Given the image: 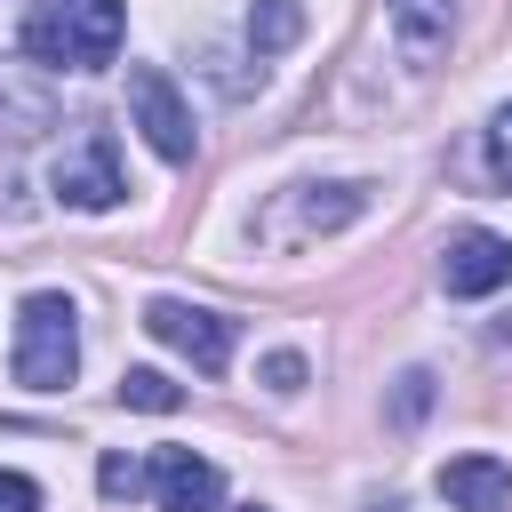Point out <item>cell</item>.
Wrapping results in <instances>:
<instances>
[{
	"instance_id": "20",
	"label": "cell",
	"mask_w": 512,
	"mask_h": 512,
	"mask_svg": "<svg viewBox=\"0 0 512 512\" xmlns=\"http://www.w3.org/2000/svg\"><path fill=\"white\" fill-rule=\"evenodd\" d=\"M240 512H264V504H240Z\"/></svg>"
},
{
	"instance_id": "3",
	"label": "cell",
	"mask_w": 512,
	"mask_h": 512,
	"mask_svg": "<svg viewBox=\"0 0 512 512\" xmlns=\"http://www.w3.org/2000/svg\"><path fill=\"white\" fill-rule=\"evenodd\" d=\"M144 336H160L168 352H184L200 376H224L232 368V344H240V320H224L208 304H184V296H152L144 304Z\"/></svg>"
},
{
	"instance_id": "14",
	"label": "cell",
	"mask_w": 512,
	"mask_h": 512,
	"mask_svg": "<svg viewBox=\"0 0 512 512\" xmlns=\"http://www.w3.org/2000/svg\"><path fill=\"white\" fill-rule=\"evenodd\" d=\"M184 400V384L176 376H160V368H128L120 376V408H144V416H168Z\"/></svg>"
},
{
	"instance_id": "10",
	"label": "cell",
	"mask_w": 512,
	"mask_h": 512,
	"mask_svg": "<svg viewBox=\"0 0 512 512\" xmlns=\"http://www.w3.org/2000/svg\"><path fill=\"white\" fill-rule=\"evenodd\" d=\"M24 56L48 72H72V16L64 0H24Z\"/></svg>"
},
{
	"instance_id": "16",
	"label": "cell",
	"mask_w": 512,
	"mask_h": 512,
	"mask_svg": "<svg viewBox=\"0 0 512 512\" xmlns=\"http://www.w3.org/2000/svg\"><path fill=\"white\" fill-rule=\"evenodd\" d=\"M304 376H312V368H304V352H288V344H280V352H264V392H280V400H288V392H304Z\"/></svg>"
},
{
	"instance_id": "5",
	"label": "cell",
	"mask_w": 512,
	"mask_h": 512,
	"mask_svg": "<svg viewBox=\"0 0 512 512\" xmlns=\"http://www.w3.org/2000/svg\"><path fill=\"white\" fill-rule=\"evenodd\" d=\"M440 288H448V296H496V288H512V240L488 232V224L448 232V248H440Z\"/></svg>"
},
{
	"instance_id": "17",
	"label": "cell",
	"mask_w": 512,
	"mask_h": 512,
	"mask_svg": "<svg viewBox=\"0 0 512 512\" xmlns=\"http://www.w3.org/2000/svg\"><path fill=\"white\" fill-rule=\"evenodd\" d=\"M488 176H496V184L512 192V104H504V112L488 120Z\"/></svg>"
},
{
	"instance_id": "9",
	"label": "cell",
	"mask_w": 512,
	"mask_h": 512,
	"mask_svg": "<svg viewBox=\"0 0 512 512\" xmlns=\"http://www.w3.org/2000/svg\"><path fill=\"white\" fill-rule=\"evenodd\" d=\"M392 32H400V56L408 64H432L456 32V0H392Z\"/></svg>"
},
{
	"instance_id": "1",
	"label": "cell",
	"mask_w": 512,
	"mask_h": 512,
	"mask_svg": "<svg viewBox=\"0 0 512 512\" xmlns=\"http://www.w3.org/2000/svg\"><path fill=\"white\" fill-rule=\"evenodd\" d=\"M24 392H64L80 376V312L64 288H32L16 304V352H8Z\"/></svg>"
},
{
	"instance_id": "15",
	"label": "cell",
	"mask_w": 512,
	"mask_h": 512,
	"mask_svg": "<svg viewBox=\"0 0 512 512\" xmlns=\"http://www.w3.org/2000/svg\"><path fill=\"white\" fill-rule=\"evenodd\" d=\"M424 408H432V368H400V376H392V424L416 432Z\"/></svg>"
},
{
	"instance_id": "18",
	"label": "cell",
	"mask_w": 512,
	"mask_h": 512,
	"mask_svg": "<svg viewBox=\"0 0 512 512\" xmlns=\"http://www.w3.org/2000/svg\"><path fill=\"white\" fill-rule=\"evenodd\" d=\"M0 512H40V480L32 472H0Z\"/></svg>"
},
{
	"instance_id": "4",
	"label": "cell",
	"mask_w": 512,
	"mask_h": 512,
	"mask_svg": "<svg viewBox=\"0 0 512 512\" xmlns=\"http://www.w3.org/2000/svg\"><path fill=\"white\" fill-rule=\"evenodd\" d=\"M48 192H56L64 208H80V216H104V208H120V200H128V176H120V152H112V136H104V128H88L72 152H56V168H48Z\"/></svg>"
},
{
	"instance_id": "12",
	"label": "cell",
	"mask_w": 512,
	"mask_h": 512,
	"mask_svg": "<svg viewBox=\"0 0 512 512\" xmlns=\"http://www.w3.org/2000/svg\"><path fill=\"white\" fill-rule=\"evenodd\" d=\"M304 40V0H248V48L256 56H288Z\"/></svg>"
},
{
	"instance_id": "13",
	"label": "cell",
	"mask_w": 512,
	"mask_h": 512,
	"mask_svg": "<svg viewBox=\"0 0 512 512\" xmlns=\"http://www.w3.org/2000/svg\"><path fill=\"white\" fill-rule=\"evenodd\" d=\"M96 496H112V504H136V496H152V456H128V448H112V456L96 464Z\"/></svg>"
},
{
	"instance_id": "8",
	"label": "cell",
	"mask_w": 512,
	"mask_h": 512,
	"mask_svg": "<svg viewBox=\"0 0 512 512\" xmlns=\"http://www.w3.org/2000/svg\"><path fill=\"white\" fill-rule=\"evenodd\" d=\"M64 16H72V72H104L120 56L128 8L120 0H64Z\"/></svg>"
},
{
	"instance_id": "6",
	"label": "cell",
	"mask_w": 512,
	"mask_h": 512,
	"mask_svg": "<svg viewBox=\"0 0 512 512\" xmlns=\"http://www.w3.org/2000/svg\"><path fill=\"white\" fill-rule=\"evenodd\" d=\"M152 504L160 512H216L224 504V472L192 448H152Z\"/></svg>"
},
{
	"instance_id": "7",
	"label": "cell",
	"mask_w": 512,
	"mask_h": 512,
	"mask_svg": "<svg viewBox=\"0 0 512 512\" xmlns=\"http://www.w3.org/2000/svg\"><path fill=\"white\" fill-rule=\"evenodd\" d=\"M440 496H448V512H512V464L504 456H448Z\"/></svg>"
},
{
	"instance_id": "19",
	"label": "cell",
	"mask_w": 512,
	"mask_h": 512,
	"mask_svg": "<svg viewBox=\"0 0 512 512\" xmlns=\"http://www.w3.org/2000/svg\"><path fill=\"white\" fill-rule=\"evenodd\" d=\"M376 512H400V504H376Z\"/></svg>"
},
{
	"instance_id": "11",
	"label": "cell",
	"mask_w": 512,
	"mask_h": 512,
	"mask_svg": "<svg viewBox=\"0 0 512 512\" xmlns=\"http://www.w3.org/2000/svg\"><path fill=\"white\" fill-rule=\"evenodd\" d=\"M360 208H368V184H304L296 232H336V224H352Z\"/></svg>"
},
{
	"instance_id": "2",
	"label": "cell",
	"mask_w": 512,
	"mask_h": 512,
	"mask_svg": "<svg viewBox=\"0 0 512 512\" xmlns=\"http://www.w3.org/2000/svg\"><path fill=\"white\" fill-rule=\"evenodd\" d=\"M128 128L168 160V168H184L192 152H200V128H192V104H184V88L160 72V64H128Z\"/></svg>"
}]
</instances>
